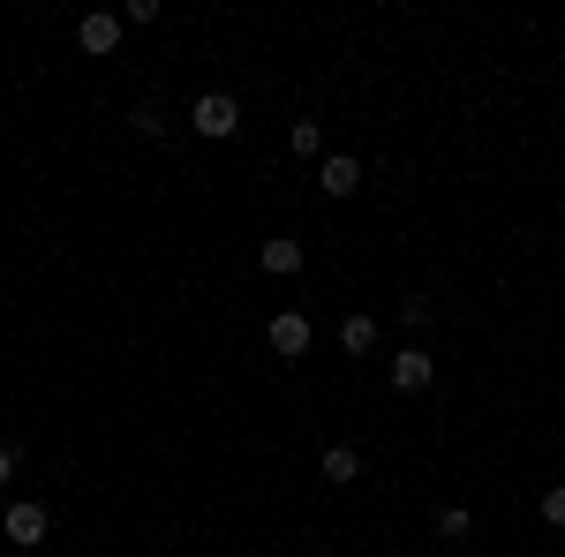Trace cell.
<instances>
[{
  "label": "cell",
  "mask_w": 565,
  "mask_h": 557,
  "mask_svg": "<svg viewBox=\"0 0 565 557\" xmlns=\"http://www.w3.org/2000/svg\"><path fill=\"white\" fill-rule=\"evenodd\" d=\"M189 129L204 136V143H226V136L242 129V98H234V90H204V98L189 106Z\"/></svg>",
  "instance_id": "6da1fadb"
},
{
  "label": "cell",
  "mask_w": 565,
  "mask_h": 557,
  "mask_svg": "<svg viewBox=\"0 0 565 557\" xmlns=\"http://www.w3.org/2000/svg\"><path fill=\"white\" fill-rule=\"evenodd\" d=\"M45 527H53V513H45L39 497H15V505L0 513V535L15 543V557H31V550H39V543H45Z\"/></svg>",
  "instance_id": "7a4b0ae2"
},
{
  "label": "cell",
  "mask_w": 565,
  "mask_h": 557,
  "mask_svg": "<svg viewBox=\"0 0 565 557\" xmlns=\"http://www.w3.org/2000/svg\"><path fill=\"white\" fill-rule=\"evenodd\" d=\"M309 340H317V324H309L302 309H279V317L264 324V346H271L279 362H302V354H309Z\"/></svg>",
  "instance_id": "3957f363"
},
{
  "label": "cell",
  "mask_w": 565,
  "mask_h": 557,
  "mask_svg": "<svg viewBox=\"0 0 565 557\" xmlns=\"http://www.w3.org/2000/svg\"><path fill=\"white\" fill-rule=\"evenodd\" d=\"M437 385V354L430 346H399L392 354V392H430Z\"/></svg>",
  "instance_id": "277c9868"
},
{
  "label": "cell",
  "mask_w": 565,
  "mask_h": 557,
  "mask_svg": "<svg viewBox=\"0 0 565 557\" xmlns=\"http://www.w3.org/2000/svg\"><path fill=\"white\" fill-rule=\"evenodd\" d=\"M317 181H324V196H332V204H348L354 189H362V159H348V151H324V173H317Z\"/></svg>",
  "instance_id": "5b68a950"
},
{
  "label": "cell",
  "mask_w": 565,
  "mask_h": 557,
  "mask_svg": "<svg viewBox=\"0 0 565 557\" xmlns=\"http://www.w3.org/2000/svg\"><path fill=\"white\" fill-rule=\"evenodd\" d=\"M121 31H129L121 15H84V23H76V45H84L90 61H106V53L121 45Z\"/></svg>",
  "instance_id": "8992f818"
},
{
  "label": "cell",
  "mask_w": 565,
  "mask_h": 557,
  "mask_svg": "<svg viewBox=\"0 0 565 557\" xmlns=\"http://www.w3.org/2000/svg\"><path fill=\"white\" fill-rule=\"evenodd\" d=\"M317 468H324V482H340V490H348V482H362V452H354V444H324V460H317Z\"/></svg>",
  "instance_id": "52a82bcc"
},
{
  "label": "cell",
  "mask_w": 565,
  "mask_h": 557,
  "mask_svg": "<svg viewBox=\"0 0 565 557\" xmlns=\"http://www.w3.org/2000/svg\"><path fill=\"white\" fill-rule=\"evenodd\" d=\"M340 354H377V317H362V309H354L348 324H340Z\"/></svg>",
  "instance_id": "ba28073f"
},
{
  "label": "cell",
  "mask_w": 565,
  "mask_h": 557,
  "mask_svg": "<svg viewBox=\"0 0 565 557\" xmlns=\"http://www.w3.org/2000/svg\"><path fill=\"white\" fill-rule=\"evenodd\" d=\"M287 151H295V159H324V121H287Z\"/></svg>",
  "instance_id": "9c48e42d"
},
{
  "label": "cell",
  "mask_w": 565,
  "mask_h": 557,
  "mask_svg": "<svg viewBox=\"0 0 565 557\" xmlns=\"http://www.w3.org/2000/svg\"><path fill=\"white\" fill-rule=\"evenodd\" d=\"M264 271H271V279H295V271H302V242H287V234L264 242Z\"/></svg>",
  "instance_id": "30bf717a"
},
{
  "label": "cell",
  "mask_w": 565,
  "mask_h": 557,
  "mask_svg": "<svg viewBox=\"0 0 565 557\" xmlns=\"http://www.w3.org/2000/svg\"><path fill=\"white\" fill-rule=\"evenodd\" d=\"M437 543H468V535H476V513H468V505H437Z\"/></svg>",
  "instance_id": "8fae6325"
},
{
  "label": "cell",
  "mask_w": 565,
  "mask_h": 557,
  "mask_svg": "<svg viewBox=\"0 0 565 557\" xmlns=\"http://www.w3.org/2000/svg\"><path fill=\"white\" fill-rule=\"evenodd\" d=\"M430 294H399V324H407V332H430Z\"/></svg>",
  "instance_id": "7c38bea8"
},
{
  "label": "cell",
  "mask_w": 565,
  "mask_h": 557,
  "mask_svg": "<svg viewBox=\"0 0 565 557\" xmlns=\"http://www.w3.org/2000/svg\"><path fill=\"white\" fill-rule=\"evenodd\" d=\"M136 136H143V143H159V136H167V106H151V98H143V106H136Z\"/></svg>",
  "instance_id": "4fadbf2b"
},
{
  "label": "cell",
  "mask_w": 565,
  "mask_h": 557,
  "mask_svg": "<svg viewBox=\"0 0 565 557\" xmlns=\"http://www.w3.org/2000/svg\"><path fill=\"white\" fill-rule=\"evenodd\" d=\"M543 527H565V482L543 490Z\"/></svg>",
  "instance_id": "5bb4252c"
},
{
  "label": "cell",
  "mask_w": 565,
  "mask_h": 557,
  "mask_svg": "<svg viewBox=\"0 0 565 557\" xmlns=\"http://www.w3.org/2000/svg\"><path fill=\"white\" fill-rule=\"evenodd\" d=\"M121 23H136V31H151V23H159V0H129V8H121Z\"/></svg>",
  "instance_id": "9a60e30c"
},
{
  "label": "cell",
  "mask_w": 565,
  "mask_h": 557,
  "mask_svg": "<svg viewBox=\"0 0 565 557\" xmlns=\"http://www.w3.org/2000/svg\"><path fill=\"white\" fill-rule=\"evenodd\" d=\"M8 482H15V452L0 444V490H8Z\"/></svg>",
  "instance_id": "2e32d148"
}]
</instances>
